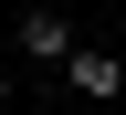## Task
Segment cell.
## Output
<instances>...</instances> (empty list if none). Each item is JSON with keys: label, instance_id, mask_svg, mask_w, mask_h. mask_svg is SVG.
Listing matches in <instances>:
<instances>
[{"label": "cell", "instance_id": "3957f363", "mask_svg": "<svg viewBox=\"0 0 126 115\" xmlns=\"http://www.w3.org/2000/svg\"><path fill=\"white\" fill-rule=\"evenodd\" d=\"M0 105H11V73H0Z\"/></svg>", "mask_w": 126, "mask_h": 115}, {"label": "cell", "instance_id": "7a4b0ae2", "mask_svg": "<svg viewBox=\"0 0 126 115\" xmlns=\"http://www.w3.org/2000/svg\"><path fill=\"white\" fill-rule=\"evenodd\" d=\"M11 42H21V63H53V73H63V52H74V21H63L53 0H32L21 21H11Z\"/></svg>", "mask_w": 126, "mask_h": 115}, {"label": "cell", "instance_id": "6da1fadb", "mask_svg": "<svg viewBox=\"0 0 126 115\" xmlns=\"http://www.w3.org/2000/svg\"><path fill=\"white\" fill-rule=\"evenodd\" d=\"M63 84L84 94V105H116V94H126V63L105 52V42H74V52H63Z\"/></svg>", "mask_w": 126, "mask_h": 115}]
</instances>
